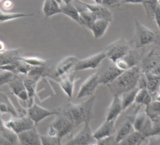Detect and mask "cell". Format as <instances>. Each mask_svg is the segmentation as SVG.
I'll return each mask as SVG.
<instances>
[{"instance_id":"37","label":"cell","mask_w":160,"mask_h":145,"mask_svg":"<svg viewBox=\"0 0 160 145\" xmlns=\"http://www.w3.org/2000/svg\"><path fill=\"white\" fill-rule=\"evenodd\" d=\"M42 145H61V138L50 137L48 135H41Z\"/></svg>"},{"instance_id":"8","label":"cell","mask_w":160,"mask_h":145,"mask_svg":"<svg viewBox=\"0 0 160 145\" xmlns=\"http://www.w3.org/2000/svg\"><path fill=\"white\" fill-rule=\"evenodd\" d=\"M3 122L6 127H8L9 129H11L17 135L36 127V124L34 123V122L28 116L12 117L10 120L5 121Z\"/></svg>"},{"instance_id":"6","label":"cell","mask_w":160,"mask_h":145,"mask_svg":"<svg viewBox=\"0 0 160 145\" xmlns=\"http://www.w3.org/2000/svg\"><path fill=\"white\" fill-rule=\"evenodd\" d=\"M122 72H123L121 71L114 62L106 58L100 65L99 71L97 72L100 85H109L114 82Z\"/></svg>"},{"instance_id":"26","label":"cell","mask_w":160,"mask_h":145,"mask_svg":"<svg viewBox=\"0 0 160 145\" xmlns=\"http://www.w3.org/2000/svg\"><path fill=\"white\" fill-rule=\"evenodd\" d=\"M61 13L65 16L71 18L74 22L80 25V14L73 3H62L61 4Z\"/></svg>"},{"instance_id":"20","label":"cell","mask_w":160,"mask_h":145,"mask_svg":"<svg viewBox=\"0 0 160 145\" xmlns=\"http://www.w3.org/2000/svg\"><path fill=\"white\" fill-rule=\"evenodd\" d=\"M123 108L122 104V100L120 96H113V99L108 108L106 120L107 121H113L116 122V120L120 117V115L122 113Z\"/></svg>"},{"instance_id":"33","label":"cell","mask_w":160,"mask_h":145,"mask_svg":"<svg viewBox=\"0 0 160 145\" xmlns=\"http://www.w3.org/2000/svg\"><path fill=\"white\" fill-rule=\"evenodd\" d=\"M146 15L149 19H153L154 16V12L159 5L158 0H143L142 3Z\"/></svg>"},{"instance_id":"35","label":"cell","mask_w":160,"mask_h":145,"mask_svg":"<svg viewBox=\"0 0 160 145\" xmlns=\"http://www.w3.org/2000/svg\"><path fill=\"white\" fill-rule=\"evenodd\" d=\"M145 111L150 119H153L160 116V102L152 101L148 107L145 108Z\"/></svg>"},{"instance_id":"43","label":"cell","mask_w":160,"mask_h":145,"mask_svg":"<svg viewBox=\"0 0 160 145\" xmlns=\"http://www.w3.org/2000/svg\"><path fill=\"white\" fill-rule=\"evenodd\" d=\"M153 20L154 23L156 25V27L158 28L159 31H160V5H158L155 12H154V16H153Z\"/></svg>"},{"instance_id":"39","label":"cell","mask_w":160,"mask_h":145,"mask_svg":"<svg viewBox=\"0 0 160 145\" xmlns=\"http://www.w3.org/2000/svg\"><path fill=\"white\" fill-rule=\"evenodd\" d=\"M0 8H1L4 12H11L12 9L13 8V2L12 0H3V1L0 3Z\"/></svg>"},{"instance_id":"52","label":"cell","mask_w":160,"mask_h":145,"mask_svg":"<svg viewBox=\"0 0 160 145\" xmlns=\"http://www.w3.org/2000/svg\"><path fill=\"white\" fill-rule=\"evenodd\" d=\"M158 2H159V5H160V0H158Z\"/></svg>"},{"instance_id":"27","label":"cell","mask_w":160,"mask_h":145,"mask_svg":"<svg viewBox=\"0 0 160 145\" xmlns=\"http://www.w3.org/2000/svg\"><path fill=\"white\" fill-rule=\"evenodd\" d=\"M146 79V89L152 95L156 93L160 87V78L152 74H144Z\"/></svg>"},{"instance_id":"5","label":"cell","mask_w":160,"mask_h":145,"mask_svg":"<svg viewBox=\"0 0 160 145\" xmlns=\"http://www.w3.org/2000/svg\"><path fill=\"white\" fill-rule=\"evenodd\" d=\"M74 127V124L68 117L59 113L55 117L54 121L48 127L46 135L50 137L62 138L71 134Z\"/></svg>"},{"instance_id":"10","label":"cell","mask_w":160,"mask_h":145,"mask_svg":"<svg viewBox=\"0 0 160 145\" xmlns=\"http://www.w3.org/2000/svg\"><path fill=\"white\" fill-rule=\"evenodd\" d=\"M100 83H99V78H98V74L97 72L92 74V76H90L80 86L77 95H76V99H82V98H86V97H92L93 95H95V92L97 90V88L99 87Z\"/></svg>"},{"instance_id":"47","label":"cell","mask_w":160,"mask_h":145,"mask_svg":"<svg viewBox=\"0 0 160 145\" xmlns=\"http://www.w3.org/2000/svg\"><path fill=\"white\" fill-rule=\"evenodd\" d=\"M90 145H99V141L97 139H95L94 141H92Z\"/></svg>"},{"instance_id":"44","label":"cell","mask_w":160,"mask_h":145,"mask_svg":"<svg viewBox=\"0 0 160 145\" xmlns=\"http://www.w3.org/2000/svg\"><path fill=\"white\" fill-rule=\"evenodd\" d=\"M143 0H121L120 6L124 4H142Z\"/></svg>"},{"instance_id":"16","label":"cell","mask_w":160,"mask_h":145,"mask_svg":"<svg viewBox=\"0 0 160 145\" xmlns=\"http://www.w3.org/2000/svg\"><path fill=\"white\" fill-rule=\"evenodd\" d=\"M18 139V145H42L41 135L39 134L36 127L19 134Z\"/></svg>"},{"instance_id":"3","label":"cell","mask_w":160,"mask_h":145,"mask_svg":"<svg viewBox=\"0 0 160 145\" xmlns=\"http://www.w3.org/2000/svg\"><path fill=\"white\" fill-rule=\"evenodd\" d=\"M129 42L131 47L134 49H142L152 44L160 46V37L155 31L150 29L139 21L136 20L134 35Z\"/></svg>"},{"instance_id":"40","label":"cell","mask_w":160,"mask_h":145,"mask_svg":"<svg viewBox=\"0 0 160 145\" xmlns=\"http://www.w3.org/2000/svg\"><path fill=\"white\" fill-rule=\"evenodd\" d=\"M98 141H99V145H118V142L115 139V136L109 137V138H107Z\"/></svg>"},{"instance_id":"14","label":"cell","mask_w":160,"mask_h":145,"mask_svg":"<svg viewBox=\"0 0 160 145\" xmlns=\"http://www.w3.org/2000/svg\"><path fill=\"white\" fill-rule=\"evenodd\" d=\"M78 60L79 59L73 56H68L64 58L63 59H61L55 68V71H54L55 78L59 79L60 78L69 74L70 72L73 71Z\"/></svg>"},{"instance_id":"18","label":"cell","mask_w":160,"mask_h":145,"mask_svg":"<svg viewBox=\"0 0 160 145\" xmlns=\"http://www.w3.org/2000/svg\"><path fill=\"white\" fill-rule=\"evenodd\" d=\"M58 83L61 88V90L65 92V94L69 98H72L74 91V84H75V72L72 71L69 74L60 78Z\"/></svg>"},{"instance_id":"19","label":"cell","mask_w":160,"mask_h":145,"mask_svg":"<svg viewBox=\"0 0 160 145\" xmlns=\"http://www.w3.org/2000/svg\"><path fill=\"white\" fill-rule=\"evenodd\" d=\"M86 6L88 7V9L95 15L96 19H101V20H108L109 22H111L113 20V15L112 12H110V10L104 6L103 4H89V3H85Z\"/></svg>"},{"instance_id":"49","label":"cell","mask_w":160,"mask_h":145,"mask_svg":"<svg viewBox=\"0 0 160 145\" xmlns=\"http://www.w3.org/2000/svg\"><path fill=\"white\" fill-rule=\"evenodd\" d=\"M95 4H102V0H93Z\"/></svg>"},{"instance_id":"23","label":"cell","mask_w":160,"mask_h":145,"mask_svg":"<svg viewBox=\"0 0 160 145\" xmlns=\"http://www.w3.org/2000/svg\"><path fill=\"white\" fill-rule=\"evenodd\" d=\"M142 58H143V54L140 53L138 51V49H134L132 48L123 58L122 59L124 60V62L126 63L127 67L129 69L131 68H134V67H137V66H139L141 60H142Z\"/></svg>"},{"instance_id":"29","label":"cell","mask_w":160,"mask_h":145,"mask_svg":"<svg viewBox=\"0 0 160 145\" xmlns=\"http://www.w3.org/2000/svg\"><path fill=\"white\" fill-rule=\"evenodd\" d=\"M152 102V95L150 93V92L147 89H140L138 92V94L136 96L135 104L138 106H145L148 107Z\"/></svg>"},{"instance_id":"34","label":"cell","mask_w":160,"mask_h":145,"mask_svg":"<svg viewBox=\"0 0 160 145\" xmlns=\"http://www.w3.org/2000/svg\"><path fill=\"white\" fill-rule=\"evenodd\" d=\"M21 59L28 64L30 67H40V66H46L48 65V60L41 58L39 57H21Z\"/></svg>"},{"instance_id":"42","label":"cell","mask_w":160,"mask_h":145,"mask_svg":"<svg viewBox=\"0 0 160 145\" xmlns=\"http://www.w3.org/2000/svg\"><path fill=\"white\" fill-rule=\"evenodd\" d=\"M147 145H160V136H152L148 138Z\"/></svg>"},{"instance_id":"15","label":"cell","mask_w":160,"mask_h":145,"mask_svg":"<svg viewBox=\"0 0 160 145\" xmlns=\"http://www.w3.org/2000/svg\"><path fill=\"white\" fill-rule=\"evenodd\" d=\"M9 87L12 91V92L21 101L28 103L29 102V97L28 91L26 89L25 83H24V78H21L19 75H16L12 81L9 84Z\"/></svg>"},{"instance_id":"12","label":"cell","mask_w":160,"mask_h":145,"mask_svg":"<svg viewBox=\"0 0 160 145\" xmlns=\"http://www.w3.org/2000/svg\"><path fill=\"white\" fill-rule=\"evenodd\" d=\"M106 58H107V55H106L105 51H102L100 53L90 56L86 58L79 59L78 62L76 63L73 71L80 72V71L89 70V69H96V68L100 67V65Z\"/></svg>"},{"instance_id":"22","label":"cell","mask_w":160,"mask_h":145,"mask_svg":"<svg viewBox=\"0 0 160 145\" xmlns=\"http://www.w3.org/2000/svg\"><path fill=\"white\" fill-rule=\"evenodd\" d=\"M135 131L134 125H133V120L131 119H126L122 125L119 127V129L116 131L115 134V139L118 142V144L123 140L125 138H127L130 134H132Z\"/></svg>"},{"instance_id":"13","label":"cell","mask_w":160,"mask_h":145,"mask_svg":"<svg viewBox=\"0 0 160 145\" xmlns=\"http://www.w3.org/2000/svg\"><path fill=\"white\" fill-rule=\"evenodd\" d=\"M72 3L80 14V26L90 30L92 25L97 20L95 15L88 9L85 2L81 1V0H75Z\"/></svg>"},{"instance_id":"4","label":"cell","mask_w":160,"mask_h":145,"mask_svg":"<svg viewBox=\"0 0 160 145\" xmlns=\"http://www.w3.org/2000/svg\"><path fill=\"white\" fill-rule=\"evenodd\" d=\"M142 74H152L160 78V46L154 45L145 55L139 64Z\"/></svg>"},{"instance_id":"9","label":"cell","mask_w":160,"mask_h":145,"mask_svg":"<svg viewBox=\"0 0 160 145\" xmlns=\"http://www.w3.org/2000/svg\"><path fill=\"white\" fill-rule=\"evenodd\" d=\"M95 138L93 137V132L90 122L84 123L83 127L78 131L70 140H68L64 145H90Z\"/></svg>"},{"instance_id":"46","label":"cell","mask_w":160,"mask_h":145,"mask_svg":"<svg viewBox=\"0 0 160 145\" xmlns=\"http://www.w3.org/2000/svg\"><path fill=\"white\" fill-rule=\"evenodd\" d=\"M0 145H13L12 142L6 140L5 138H3L2 137H0Z\"/></svg>"},{"instance_id":"36","label":"cell","mask_w":160,"mask_h":145,"mask_svg":"<svg viewBox=\"0 0 160 145\" xmlns=\"http://www.w3.org/2000/svg\"><path fill=\"white\" fill-rule=\"evenodd\" d=\"M16 75L12 74L8 71H1L0 72V87L4 86L5 84H10Z\"/></svg>"},{"instance_id":"1","label":"cell","mask_w":160,"mask_h":145,"mask_svg":"<svg viewBox=\"0 0 160 145\" xmlns=\"http://www.w3.org/2000/svg\"><path fill=\"white\" fill-rule=\"evenodd\" d=\"M95 99L96 96L93 95L88 100L79 104L68 102L58 109L60 114L68 117L72 122L74 126H78L79 124L91 122L93 115V107Z\"/></svg>"},{"instance_id":"41","label":"cell","mask_w":160,"mask_h":145,"mask_svg":"<svg viewBox=\"0 0 160 145\" xmlns=\"http://www.w3.org/2000/svg\"><path fill=\"white\" fill-rule=\"evenodd\" d=\"M121 0H102V4L108 8L109 7H118L120 6Z\"/></svg>"},{"instance_id":"30","label":"cell","mask_w":160,"mask_h":145,"mask_svg":"<svg viewBox=\"0 0 160 145\" xmlns=\"http://www.w3.org/2000/svg\"><path fill=\"white\" fill-rule=\"evenodd\" d=\"M148 119H149V117H148V115H147L145 110L138 112L135 115L134 120H133V125H134L135 131L141 133L142 130L144 129L145 125H146V122H147Z\"/></svg>"},{"instance_id":"32","label":"cell","mask_w":160,"mask_h":145,"mask_svg":"<svg viewBox=\"0 0 160 145\" xmlns=\"http://www.w3.org/2000/svg\"><path fill=\"white\" fill-rule=\"evenodd\" d=\"M144 139H146V138L143 137V135L141 133L134 131L127 138H125L123 140H122L118 145H140Z\"/></svg>"},{"instance_id":"50","label":"cell","mask_w":160,"mask_h":145,"mask_svg":"<svg viewBox=\"0 0 160 145\" xmlns=\"http://www.w3.org/2000/svg\"><path fill=\"white\" fill-rule=\"evenodd\" d=\"M57 1H58L59 4H62V3H63V0H57Z\"/></svg>"},{"instance_id":"38","label":"cell","mask_w":160,"mask_h":145,"mask_svg":"<svg viewBox=\"0 0 160 145\" xmlns=\"http://www.w3.org/2000/svg\"><path fill=\"white\" fill-rule=\"evenodd\" d=\"M151 120H152V129H151L150 137L160 136V116Z\"/></svg>"},{"instance_id":"45","label":"cell","mask_w":160,"mask_h":145,"mask_svg":"<svg viewBox=\"0 0 160 145\" xmlns=\"http://www.w3.org/2000/svg\"><path fill=\"white\" fill-rule=\"evenodd\" d=\"M8 50H9V49H7V46H6L5 42H4L3 41L0 40V55L6 53Z\"/></svg>"},{"instance_id":"24","label":"cell","mask_w":160,"mask_h":145,"mask_svg":"<svg viewBox=\"0 0 160 145\" xmlns=\"http://www.w3.org/2000/svg\"><path fill=\"white\" fill-rule=\"evenodd\" d=\"M40 81V78H31V77H24V83L26 86V89L28 91V97H29V102L28 105V108L32 106L35 102H34V97L36 94V89H37V85Z\"/></svg>"},{"instance_id":"17","label":"cell","mask_w":160,"mask_h":145,"mask_svg":"<svg viewBox=\"0 0 160 145\" xmlns=\"http://www.w3.org/2000/svg\"><path fill=\"white\" fill-rule=\"evenodd\" d=\"M115 122L113 121H105L94 132H93V137L97 140H101L109 137H113L116 134V129H115Z\"/></svg>"},{"instance_id":"2","label":"cell","mask_w":160,"mask_h":145,"mask_svg":"<svg viewBox=\"0 0 160 145\" xmlns=\"http://www.w3.org/2000/svg\"><path fill=\"white\" fill-rule=\"evenodd\" d=\"M142 72L139 66L131 68L122 74L112 83L108 85L113 96H121L122 94L138 88Z\"/></svg>"},{"instance_id":"31","label":"cell","mask_w":160,"mask_h":145,"mask_svg":"<svg viewBox=\"0 0 160 145\" xmlns=\"http://www.w3.org/2000/svg\"><path fill=\"white\" fill-rule=\"evenodd\" d=\"M138 88H136L132 91H129L123 94H122L120 97H121V100H122V108H123V110L127 109L128 108H130L134 103H135V100H136V96L138 94Z\"/></svg>"},{"instance_id":"7","label":"cell","mask_w":160,"mask_h":145,"mask_svg":"<svg viewBox=\"0 0 160 145\" xmlns=\"http://www.w3.org/2000/svg\"><path fill=\"white\" fill-rule=\"evenodd\" d=\"M131 49L132 47L130 42H128L125 39L121 38L108 44L105 49V53L108 59L112 62H116L118 59L122 58Z\"/></svg>"},{"instance_id":"48","label":"cell","mask_w":160,"mask_h":145,"mask_svg":"<svg viewBox=\"0 0 160 145\" xmlns=\"http://www.w3.org/2000/svg\"><path fill=\"white\" fill-rule=\"evenodd\" d=\"M73 1H75V0H63V3H72Z\"/></svg>"},{"instance_id":"21","label":"cell","mask_w":160,"mask_h":145,"mask_svg":"<svg viewBox=\"0 0 160 145\" xmlns=\"http://www.w3.org/2000/svg\"><path fill=\"white\" fill-rule=\"evenodd\" d=\"M42 12L45 19H48L56 14L61 13V4L57 0H44L42 7Z\"/></svg>"},{"instance_id":"28","label":"cell","mask_w":160,"mask_h":145,"mask_svg":"<svg viewBox=\"0 0 160 145\" xmlns=\"http://www.w3.org/2000/svg\"><path fill=\"white\" fill-rule=\"evenodd\" d=\"M34 14H28V13H24V12H4L1 8H0V25L3 23H7L10 21L17 20L20 18H25V17H30L33 16Z\"/></svg>"},{"instance_id":"11","label":"cell","mask_w":160,"mask_h":145,"mask_svg":"<svg viewBox=\"0 0 160 145\" xmlns=\"http://www.w3.org/2000/svg\"><path fill=\"white\" fill-rule=\"evenodd\" d=\"M59 114L58 109H55V110H51V109H47L44 108L42 107H41L40 105L34 103L32 106L28 108L27 110V116L29 117L34 123L37 125L39 122H41L42 121H43L44 119L50 117V116H57Z\"/></svg>"},{"instance_id":"51","label":"cell","mask_w":160,"mask_h":145,"mask_svg":"<svg viewBox=\"0 0 160 145\" xmlns=\"http://www.w3.org/2000/svg\"><path fill=\"white\" fill-rule=\"evenodd\" d=\"M158 92H160V87H159V90H158Z\"/></svg>"},{"instance_id":"25","label":"cell","mask_w":160,"mask_h":145,"mask_svg":"<svg viewBox=\"0 0 160 145\" xmlns=\"http://www.w3.org/2000/svg\"><path fill=\"white\" fill-rule=\"evenodd\" d=\"M109 25H110V22L108 21V20H101V19L96 20L92 25V27L90 28V30L92 33L94 39H100V38H102L106 34V32H107Z\"/></svg>"}]
</instances>
